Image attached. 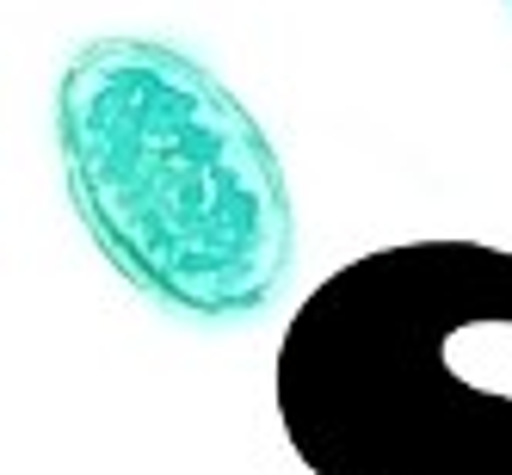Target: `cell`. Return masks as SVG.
<instances>
[{
    "mask_svg": "<svg viewBox=\"0 0 512 475\" xmlns=\"http://www.w3.org/2000/svg\"><path fill=\"white\" fill-rule=\"evenodd\" d=\"M75 216L124 284L198 321L260 315L297 253V216L260 118L204 62L93 38L56 87Z\"/></svg>",
    "mask_w": 512,
    "mask_h": 475,
    "instance_id": "cell-1",
    "label": "cell"
},
{
    "mask_svg": "<svg viewBox=\"0 0 512 475\" xmlns=\"http://www.w3.org/2000/svg\"><path fill=\"white\" fill-rule=\"evenodd\" d=\"M512 327V253L408 241L340 266L290 315L278 420L309 475H512V395L451 346Z\"/></svg>",
    "mask_w": 512,
    "mask_h": 475,
    "instance_id": "cell-2",
    "label": "cell"
}]
</instances>
